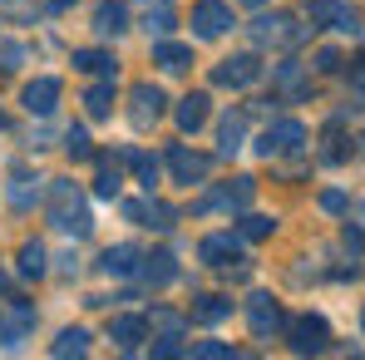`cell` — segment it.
Instances as JSON below:
<instances>
[{
    "label": "cell",
    "instance_id": "cell-2",
    "mask_svg": "<svg viewBox=\"0 0 365 360\" xmlns=\"http://www.w3.org/2000/svg\"><path fill=\"white\" fill-rule=\"evenodd\" d=\"M247 326H252V336H257V341H267V336L287 331L282 301L272 297V292H252V297H247Z\"/></svg>",
    "mask_w": 365,
    "mask_h": 360
},
{
    "label": "cell",
    "instance_id": "cell-22",
    "mask_svg": "<svg viewBox=\"0 0 365 360\" xmlns=\"http://www.w3.org/2000/svg\"><path fill=\"white\" fill-rule=\"evenodd\" d=\"M5 197H10V207H35V202H40V178H30V173H10Z\"/></svg>",
    "mask_w": 365,
    "mask_h": 360
},
{
    "label": "cell",
    "instance_id": "cell-20",
    "mask_svg": "<svg viewBox=\"0 0 365 360\" xmlns=\"http://www.w3.org/2000/svg\"><path fill=\"white\" fill-rule=\"evenodd\" d=\"M30 326H35V311H30V306L20 301V306H15L10 316H0V346H20Z\"/></svg>",
    "mask_w": 365,
    "mask_h": 360
},
{
    "label": "cell",
    "instance_id": "cell-43",
    "mask_svg": "<svg viewBox=\"0 0 365 360\" xmlns=\"http://www.w3.org/2000/svg\"><path fill=\"white\" fill-rule=\"evenodd\" d=\"M356 222H361V227H365V202H356Z\"/></svg>",
    "mask_w": 365,
    "mask_h": 360
},
{
    "label": "cell",
    "instance_id": "cell-16",
    "mask_svg": "<svg viewBox=\"0 0 365 360\" xmlns=\"http://www.w3.org/2000/svg\"><path fill=\"white\" fill-rule=\"evenodd\" d=\"M173 119H178L182 133H197V128L207 123V94H182L178 109H173Z\"/></svg>",
    "mask_w": 365,
    "mask_h": 360
},
{
    "label": "cell",
    "instance_id": "cell-45",
    "mask_svg": "<svg viewBox=\"0 0 365 360\" xmlns=\"http://www.w3.org/2000/svg\"><path fill=\"white\" fill-rule=\"evenodd\" d=\"M0 287H5V272H0Z\"/></svg>",
    "mask_w": 365,
    "mask_h": 360
},
{
    "label": "cell",
    "instance_id": "cell-26",
    "mask_svg": "<svg viewBox=\"0 0 365 360\" xmlns=\"http://www.w3.org/2000/svg\"><path fill=\"white\" fill-rule=\"evenodd\" d=\"M232 316V301L227 297H197L192 301V321L197 326H217V321H227Z\"/></svg>",
    "mask_w": 365,
    "mask_h": 360
},
{
    "label": "cell",
    "instance_id": "cell-18",
    "mask_svg": "<svg viewBox=\"0 0 365 360\" xmlns=\"http://www.w3.org/2000/svg\"><path fill=\"white\" fill-rule=\"evenodd\" d=\"M84 109H89V119H109L114 114V74H104L99 84L84 89Z\"/></svg>",
    "mask_w": 365,
    "mask_h": 360
},
{
    "label": "cell",
    "instance_id": "cell-47",
    "mask_svg": "<svg viewBox=\"0 0 365 360\" xmlns=\"http://www.w3.org/2000/svg\"><path fill=\"white\" fill-rule=\"evenodd\" d=\"M0 123H5V114H0Z\"/></svg>",
    "mask_w": 365,
    "mask_h": 360
},
{
    "label": "cell",
    "instance_id": "cell-5",
    "mask_svg": "<svg viewBox=\"0 0 365 360\" xmlns=\"http://www.w3.org/2000/svg\"><path fill=\"white\" fill-rule=\"evenodd\" d=\"M168 168H173V182L197 187V182H207V173H212V158L197 153V148H187V143H173L168 148Z\"/></svg>",
    "mask_w": 365,
    "mask_h": 360
},
{
    "label": "cell",
    "instance_id": "cell-21",
    "mask_svg": "<svg viewBox=\"0 0 365 360\" xmlns=\"http://www.w3.org/2000/svg\"><path fill=\"white\" fill-rule=\"evenodd\" d=\"M138 247H128V242H119V247H109L104 257H99V267L109 272V277H128V272H138Z\"/></svg>",
    "mask_w": 365,
    "mask_h": 360
},
{
    "label": "cell",
    "instance_id": "cell-41",
    "mask_svg": "<svg viewBox=\"0 0 365 360\" xmlns=\"http://www.w3.org/2000/svg\"><path fill=\"white\" fill-rule=\"evenodd\" d=\"M341 242H346V252L356 257V252L365 247V227H361V222H356V227H346V232H341Z\"/></svg>",
    "mask_w": 365,
    "mask_h": 360
},
{
    "label": "cell",
    "instance_id": "cell-13",
    "mask_svg": "<svg viewBox=\"0 0 365 360\" xmlns=\"http://www.w3.org/2000/svg\"><path fill=\"white\" fill-rule=\"evenodd\" d=\"M272 84L282 89V94H292V99H311V79H306V64L297 60H282L272 69Z\"/></svg>",
    "mask_w": 365,
    "mask_h": 360
},
{
    "label": "cell",
    "instance_id": "cell-48",
    "mask_svg": "<svg viewBox=\"0 0 365 360\" xmlns=\"http://www.w3.org/2000/svg\"><path fill=\"white\" fill-rule=\"evenodd\" d=\"M0 316H5V311H0Z\"/></svg>",
    "mask_w": 365,
    "mask_h": 360
},
{
    "label": "cell",
    "instance_id": "cell-33",
    "mask_svg": "<svg viewBox=\"0 0 365 360\" xmlns=\"http://www.w3.org/2000/svg\"><path fill=\"white\" fill-rule=\"evenodd\" d=\"M272 232H277V217H267V212H247L242 227H237V237H247V242H262Z\"/></svg>",
    "mask_w": 365,
    "mask_h": 360
},
{
    "label": "cell",
    "instance_id": "cell-44",
    "mask_svg": "<svg viewBox=\"0 0 365 360\" xmlns=\"http://www.w3.org/2000/svg\"><path fill=\"white\" fill-rule=\"evenodd\" d=\"M242 5H252V10H257V5H267V0H242Z\"/></svg>",
    "mask_w": 365,
    "mask_h": 360
},
{
    "label": "cell",
    "instance_id": "cell-4",
    "mask_svg": "<svg viewBox=\"0 0 365 360\" xmlns=\"http://www.w3.org/2000/svg\"><path fill=\"white\" fill-rule=\"evenodd\" d=\"M297 20L292 15H282V10H272V15H257V25H252V40L257 45H297V40H306L316 25H302V30H292Z\"/></svg>",
    "mask_w": 365,
    "mask_h": 360
},
{
    "label": "cell",
    "instance_id": "cell-40",
    "mask_svg": "<svg viewBox=\"0 0 365 360\" xmlns=\"http://www.w3.org/2000/svg\"><path fill=\"white\" fill-rule=\"evenodd\" d=\"M321 207H326V212H351L346 192H336V187H331V192H321Z\"/></svg>",
    "mask_w": 365,
    "mask_h": 360
},
{
    "label": "cell",
    "instance_id": "cell-30",
    "mask_svg": "<svg viewBox=\"0 0 365 360\" xmlns=\"http://www.w3.org/2000/svg\"><path fill=\"white\" fill-rule=\"evenodd\" d=\"M20 277H30V282L45 277V242H25L20 247Z\"/></svg>",
    "mask_w": 365,
    "mask_h": 360
},
{
    "label": "cell",
    "instance_id": "cell-10",
    "mask_svg": "<svg viewBox=\"0 0 365 360\" xmlns=\"http://www.w3.org/2000/svg\"><path fill=\"white\" fill-rule=\"evenodd\" d=\"M227 25H232V5H222V0L192 5V35H197V40H217Z\"/></svg>",
    "mask_w": 365,
    "mask_h": 360
},
{
    "label": "cell",
    "instance_id": "cell-6",
    "mask_svg": "<svg viewBox=\"0 0 365 360\" xmlns=\"http://www.w3.org/2000/svg\"><path fill=\"white\" fill-rule=\"evenodd\" d=\"M287 336H292V351L297 356H321L326 341H331V326L321 316H297V321H287Z\"/></svg>",
    "mask_w": 365,
    "mask_h": 360
},
{
    "label": "cell",
    "instance_id": "cell-35",
    "mask_svg": "<svg viewBox=\"0 0 365 360\" xmlns=\"http://www.w3.org/2000/svg\"><path fill=\"white\" fill-rule=\"evenodd\" d=\"M143 227H158V232L178 227V207H168V202H148V222H143Z\"/></svg>",
    "mask_w": 365,
    "mask_h": 360
},
{
    "label": "cell",
    "instance_id": "cell-25",
    "mask_svg": "<svg viewBox=\"0 0 365 360\" xmlns=\"http://www.w3.org/2000/svg\"><path fill=\"white\" fill-rule=\"evenodd\" d=\"M94 30H99V35H123V30H128V10H123L119 0H104V5L94 10Z\"/></svg>",
    "mask_w": 365,
    "mask_h": 360
},
{
    "label": "cell",
    "instance_id": "cell-15",
    "mask_svg": "<svg viewBox=\"0 0 365 360\" xmlns=\"http://www.w3.org/2000/svg\"><path fill=\"white\" fill-rule=\"evenodd\" d=\"M143 336H148V321H143V316H114V321H109V341H114L119 351H138Z\"/></svg>",
    "mask_w": 365,
    "mask_h": 360
},
{
    "label": "cell",
    "instance_id": "cell-32",
    "mask_svg": "<svg viewBox=\"0 0 365 360\" xmlns=\"http://www.w3.org/2000/svg\"><path fill=\"white\" fill-rule=\"evenodd\" d=\"M321 158H326V163H346V158H351V148H346V133H341V119L326 123V148H321Z\"/></svg>",
    "mask_w": 365,
    "mask_h": 360
},
{
    "label": "cell",
    "instance_id": "cell-49",
    "mask_svg": "<svg viewBox=\"0 0 365 360\" xmlns=\"http://www.w3.org/2000/svg\"><path fill=\"white\" fill-rule=\"evenodd\" d=\"M361 143H365V138H361Z\"/></svg>",
    "mask_w": 365,
    "mask_h": 360
},
{
    "label": "cell",
    "instance_id": "cell-29",
    "mask_svg": "<svg viewBox=\"0 0 365 360\" xmlns=\"http://www.w3.org/2000/svg\"><path fill=\"white\" fill-rule=\"evenodd\" d=\"M84 351H89V331H84V326H74V331H60V341H55V346H50V356H84Z\"/></svg>",
    "mask_w": 365,
    "mask_h": 360
},
{
    "label": "cell",
    "instance_id": "cell-34",
    "mask_svg": "<svg viewBox=\"0 0 365 360\" xmlns=\"http://www.w3.org/2000/svg\"><path fill=\"white\" fill-rule=\"evenodd\" d=\"M64 148H69V158H74V163H89V158H94V143H89V133H84V128H69V133H64Z\"/></svg>",
    "mask_w": 365,
    "mask_h": 360
},
{
    "label": "cell",
    "instance_id": "cell-36",
    "mask_svg": "<svg viewBox=\"0 0 365 360\" xmlns=\"http://www.w3.org/2000/svg\"><path fill=\"white\" fill-rule=\"evenodd\" d=\"M187 356H197V360H227V356H232V346H227V341H197Z\"/></svg>",
    "mask_w": 365,
    "mask_h": 360
},
{
    "label": "cell",
    "instance_id": "cell-14",
    "mask_svg": "<svg viewBox=\"0 0 365 360\" xmlns=\"http://www.w3.org/2000/svg\"><path fill=\"white\" fill-rule=\"evenodd\" d=\"M247 109H232V114H222V123H217V153L222 158H232L237 148H242V138H247Z\"/></svg>",
    "mask_w": 365,
    "mask_h": 360
},
{
    "label": "cell",
    "instance_id": "cell-9",
    "mask_svg": "<svg viewBox=\"0 0 365 360\" xmlns=\"http://www.w3.org/2000/svg\"><path fill=\"white\" fill-rule=\"evenodd\" d=\"M306 20L321 30V25H331V30H346V35H356L361 30V15L351 10V5H336V0H311L306 5Z\"/></svg>",
    "mask_w": 365,
    "mask_h": 360
},
{
    "label": "cell",
    "instance_id": "cell-39",
    "mask_svg": "<svg viewBox=\"0 0 365 360\" xmlns=\"http://www.w3.org/2000/svg\"><path fill=\"white\" fill-rule=\"evenodd\" d=\"M351 94H356V104H365V55L351 64Z\"/></svg>",
    "mask_w": 365,
    "mask_h": 360
},
{
    "label": "cell",
    "instance_id": "cell-38",
    "mask_svg": "<svg viewBox=\"0 0 365 360\" xmlns=\"http://www.w3.org/2000/svg\"><path fill=\"white\" fill-rule=\"evenodd\" d=\"M20 64H25V45H0V69L5 74H15Z\"/></svg>",
    "mask_w": 365,
    "mask_h": 360
},
{
    "label": "cell",
    "instance_id": "cell-31",
    "mask_svg": "<svg viewBox=\"0 0 365 360\" xmlns=\"http://www.w3.org/2000/svg\"><path fill=\"white\" fill-rule=\"evenodd\" d=\"M74 69L79 74H114V55H104V50H74Z\"/></svg>",
    "mask_w": 365,
    "mask_h": 360
},
{
    "label": "cell",
    "instance_id": "cell-8",
    "mask_svg": "<svg viewBox=\"0 0 365 360\" xmlns=\"http://www.w3.org/2000/svg\"><path fill=\"white\" fill-rule=\"evenodd\" d=\"M257 79H262V60L257 55H232V60H222L212 69V84L217 89H247Z\"/></svg>",
    "mask_w": 365,
    "mask_h": 360
},
{
    "label": "cell",
    "instance_id": "cell-12",
    "mask_svg": "<svg viewBox=\"0 0 365 360\" xmlns=\"http://www.w3.org/2000/svg\"><path fill=\"white\" fill-rule=\"evenodd\" d=\"M197 257L207 262V267H232V262H242V252H237V237L232 232H212V237L197 242Z\"/></svg>",
    "mask_w": 365,
    "mask_h": 360
},
{
    "label": "cell",
    "instance_id": "cell-1",
    "mask_svg": "<svg viewBox=\"0 0 365 360\" xmlns=\"http://www.w3.org/2000/svg\"><path fill=\"white\" fill-rule=\"evenodd\" d=\"M50 222H55L60 232H74V237H84V232L94 227V217H89L79 187L69 178H50Z\"/></svg>",
    "mask_w": 365,
    "mask_h": 360
},
{
    "label": "cell",
    "instance_id": "cell-19",
    "mask_svg": "<svg viewBox=\"0 0 365 360\" xmlns=\"http://www.w3.org/2000/svg\"><path fill=\"white\" fill-rule=\"evenodd\" d=\"M138 272H143L148 287H168V282L178 277V262H173V252H153V257L138 262Z\"/></svg>",
    "mask_w": 365,
    "mask_h": 360
},
{
    "label": "cell",
    "instance_id": "cell-3",
    "mask_svg": "<svg viewBox=\"0 0 365 360\" xmlns=\"http://www.w3.org/2000/svg\"><path fill=\"white\" fill-rule=\"evenodd\" d=\"M306 148V123L302 119H277L267 123V133H262V143H257V153L262 158H277V153H302Z\"/></svg>",
    "mask_w": 365,
    "mask_h": 360
},
{
    "label": "cell",
    "instance_id": "cell-28",
    "mask_svg": "<svg viewBox=\"0 0 365 360\" xmlns=\"http://www.w3.org/2000/svg\"><path fill=\"white\" fill-rule=\"evenodd\" d=\"M252 192H257V178H232L227 182V187H222V192H212V197H217V207H237V212H242L247 202H252Z\"/></svg>",
    "mask_w": 365,
    "mask_h": 360
},
{
    "label": "cell",
    "instance_id": "cell-24",
    "mask_svg": "<svg viewBox=\"0 0 365 360\" xmlns=\"http://www.w3.org/2000/svg\"><path fill=\"white\" fill-rule=\"evenodd\" d=\"M153 64H163L168 74H182V69L192 64V50L178 45V40H158V45H153Z\"/></svg>",
    "mask_w": 365,
    "mask_h": 360
},
{
    "label": "cell",
    "instance_id": "cell-17",
    "mask_svg": "<svg viewBox=\"0 0 365 360\" xmlns=\"http://www.w3.org/2000/svg\"><path fill=\"white\" fill-rule=\"evenodd\" d=\"M173 25H178V5H173V0H148V10H143V30L163 40Z\"/></svg>",
    "mask_w": 365,
    "mask_h": 360
},
{
    "label": "cell",
    "instance_id": "cell-27",
    "mask_svg": "<svg viewBox=\"0 0 365 360\" xmlns=\"http://www.w3.org/2000/svg\"><path fill=\"white\" fill-rule=\"evenodd\" d=\"M94 163H99V173H94V192H99V197H119V187H123L119 163H114L109 153H99Z\"/></svg>",
    "mask_w": 365,
    "mask_h": 360
},
{
    "label": "cell",
    "instance_id": "cell-23",
    "mask_svg": "<svg viewBox=\"0 0 365 360\" xmlns=\"http://www.w3.org/2000/svg\"><path fill=\"white\" fill-rule=\"evenodd\" d=\"M148 326H153V336H168V341H182V331H187V316H182V311H173V306H153Z\"/></svg>",
    "mask_w": 365,
    "mask_h": 360
},
{
    "label": "cell",
    "instance_id": "cell-11",
    "mask_svg": "<svg viewBox=\"0 0 365 360\" xmlns=\"http://www.w3.org/2000/svg\"><path fill=\"white\" fill-rule=\"evenodd\" d=\"M60 79H55V74H40V79H30V84H25V94H20V99H25V109H30V114H40V119H45V114H55V104H60Z\"/></svg>",
    "mask_w": 365,
    "mask_h": 360
},
{
    "label": "cell",
    "instance_id": "cell-7",
    "mask_svg": "<svg viewBox=\"0 0 365 360\" xmlns=\"http://www.w3.org/2000/svg\"><path fill=\"white\" fill-rule=\"evenodd\" d=\"M163 89L158 84H133L128 89V119H133V128H153V123L163 119Z\"/></svg>",
    "mask_w": 365,
    "mask_h": 360
},
{
    "label": "cell",
    "instance_id": "cell-42",
    "mask_svg": "<svg viewBox=\"0 0 365 360\" xmlns=\"http://www.w3.org/2000/svg\"><path fill=\"white\" fill-rule=\"evenodd\" d=\"M123 217L128 222H148V202H123Z\"/></svg>",
    "mask_w": 365,
    "mask_h": 360
},
{
    "label": "cell",
    "instance_id": "cell-37",
    "mask_svg": "<svg viewBox=\"0 0 365 360\" xmlns=\"http://www.w3.org/2000/svg\"><path fill=\"white\" fill-rule=\"evenodd\" d=\"M316 74H341L346 69V60H341V50H316Z\"/></svg>",
    "mask_w": 365,
    "mask_h": 360
},
{
    "label": "cell",
    "instance_id": "cell-46",
    "mask_svg": "<svg viewBox=\"0 0 365 360\" xmlns=\"http://www.w3.org/2000/svg\"><path fill=\"white\" fill-rule=\"evenodd\" d=\"M361 326H365V311H361Z\"/></svg>",
    "mask_w": 365,
    "mask_h": 360
}]
</instances>
